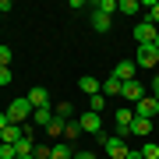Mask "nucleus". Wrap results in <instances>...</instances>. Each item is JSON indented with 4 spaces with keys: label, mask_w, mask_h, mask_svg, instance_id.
Listing matches in <instances>:
<instances>
[{
    "label": "nucleus",
    "mask_w": 159,
    "mask_h": 159,
    "mask_svg": "<svg viewBox=\"0 0 159 159\" xmlns=\"http://www.w3.org/2000/svg\"><path fill=\"white\" fill-rule=\"evenodd\" d=\"M120 96H124L127 102H142L145 99V85H142V81H124V89H120Z\"/></svg>",
    "instance_id": "obj_8"
},
{
    "label": "nucleus",
    "mask_w": 159,
    "mask_h": 159,
    "mask_svg": "<svg viewBox=\"0 0 159 159\" xmlns=\"http://www.w3.org/2000/svg\"><path fill=\"white\" fill-rule=\"evenodd\" d=\"M127 159H145V156H142V148H138V152H131V148H127Z\"/></svg>",
    "instance_id": "obj_30"
},
{
    "label": "nucleus",
    "mask_w": 159,
    "mask_h": 159,
    "mask_svg": "<svg viewBox=\"0 0 159 159\" xmlns=\"http://www.w3.org/2000/svg\"><path fill=\"white\" fill-rule=\"evenodd\" d=\"M131 134H138V138H148V134H152V120H145V117H134V120H131Z\"/></svg>",
    "instance_id": "obj_13"
},
{
    "label": "nucleus",
    "mask_w": 159,
    "mask_h": 159,
    "mask_svg": "<svg viewBox=\"0 0 159 159\" xmlns=\"http://www.w3.org/2000/svg\"><path fill=\"white\" fill-rule=\"evenodd\" d=\"M152 92H156V99H159V74L152 78Z\"/></svg>",
    "instance_id": "obj_31"
},
{
    "label": "nucleus",
    "mask_w": 159,
    "mask_h": 159,
    "mask_svg": "<svg viewBox=\"0 0 159 159\" xmlns=\"http://www.w3.org/2000/svg\"><path fill=\"white\" fill-rule=\"evenodd\" d=\"M134 117H145V120L159 117V99L156 96H145L142 102H134Z\"/></svg>",
    "instance_id": "obj_4"
},
{
    "label": "nucleus",
    "mask_w": 159,
    "mask_h": 159,
    "mask_svg": "<svg viewBox=\"0 0 159 159\" xmlns=\"http://www.w3.org/2000/svg\"><path fill=\"white\" fill-rule=\"evenodd\" d=\"M7 64H11V46L0 43V67H7Z\"/></svg>",
    "instance_id": "obj_26"
},
{
    "label": "nucleus",
    "mask_w": 159,
    "mask_h": 159,
    "mask_svg": "<svg viewBox=\"0 0 159 159\" xmlns=\"http://www.w3.org/2000/svg\"><path fill=\"white\" fill-rule=\"evenodd\" d=\"M134 64H138V67H159V50H156V46H138Z\"/></svg>",
    "instance_id": "obj_6"
},
{
    "label": "nucleus",
    "mask_w": 159,
    "mask_h": 159,
    "mask_svg": "<svg viewBox=\"0 0 159 159\" xmlns=\"http://www.w3.org/2000/svg\"><path fill=\"white\" fill-rule=\"evenodd\" d=\"M99 145H102V152H106L110 159H127V145H124V138H113V134H102L99 131Z\"/></svg>",
    "instance_id": "obj_2"
},
{
    "label": "nucleus",
    "mask_w": 159,
    "mask_h": 159,
    "mask_svg": "<svg viewBox=\"0 0 159 159\" xmlns=\"http://www.w3.org/2000/svg\"><path fill=\"white\" fill-rule=\"evenodd\" d=\"M7 113V120H11V124H32V113H35V106L29 102V96H18L11 106L4 110Z\"/></svg>",
    "instance_id": "obj_1"
},
{
    "label": "nucleus",
    "mask_w": 159,
    "mask_h": 159,
    "mask_svg": "<svg viewBox=\"0 0 159 159\" xmlns=\"http://www.w3.org/2000/svg\"><path fill=\"white\" fill-rule=\"evenodd\" d=\"M53 113H57L60 120H67V117H71V106H67V102H60V106H57V110H53Z\"/></svg>",
    "instance_id": "obj_27"
},
{
    "label": "nucleus",
    "mask_w": 159,
    "mask_h": 159,
    "mask_svg": "<svg viewBox=\"0 0 159 159\" xmlns=\"http://www.w3.org/2000/svg\"><path fill=\"white\" fill-rule=\"evenodd\" d=\"M156 50H159V32H156Z\"/></svg>",
    "instance_id": "obj_33"
},
{
    "label": "nucleus",
    "mask_w": 159,
    "mask_h": 159,
    "mask_svg": "<svg viewBox=\"0 0 159 159\" xmlns=\"http://www.w3.org/2000/svg\"><path fill=\"white\" fill-rule=\"evenodd\" d=\"M156 32H159L156 25H148L145 18H142V21L134 25V43L138 46H156Z\"/></svg>",
    "instance_id": "obj_3"
},
{
    "label": "nucleus",
    "mask_w": 159,
    "mask_h": 159,
    "mask_svg": "<svg viewBox=\"0 0 159 159\" xmlns=\"http://www.w3.org/2000/svg\"><path fill=\"white\" fill-rule=\"evenodd\" d=\"M131 120H134V113H131L127 106H120L117 110V131H113V138H127L131 134Z\"/></svg>",
    "instance_id": "obj_7"
},
{
    "label": "nucleus",
    "mask_w": 159,
    "mask_h": 159,
    "mask_svg": "<svg viewBox=\"0 0 159 159\" xmlns=\"http://www.w3.org/2000/svg\"><path fill=\"white\" fill-rule=\"evenodd\" d=\"M50 159H74V152L67 142H60V145H50Z\"/></svg>",
    "instance_id": "obj_16"
},
{
    "label": "nucleus",
    "mask_w": 159,
    "mask_h": 159,
    "mask_svg": "<svg viewBox=\"0 0 159 159\" xmlns=\"http://www.w3.org/2000/svg\"><path fill=\"white\" fill-rule=\"evenodd\" d=\"M120 89H124V81H117L113 74H110L106 81H102V96H120Z\"/></svg>",
    "instance_id": "obj_18"
},
{
    "label": "nucleus",
    "mask_w": 159,
    "mask_h": 159,
    "mask_svg": "<svg viewBox=\"0 0 159 159\" xmlns=\"http://www.w3.org/2000/svg\"><path fill=\"white\" fill-rule=\"evenodd\" d=\"M53 117H57V113H53L50 106H39V110L32 113V124H35V127H50V120H53Z\"/></svg>",
    "instance_id": "obj_15"
},
{
    "label": "nucleus",
    "mask_w": 159,
    "mask_h": 159,
    "mask_svg": "<svg viewBox=\"0 0 159 159\" xmlns=\"http://www.w3.org/2000/svg\"><path fill=\"white\" fill-rule=\"evenodd\" d=\"M11 78H14L11 67H0V85H11Z\"/></svg>",
    "instance_id": "obj_28"
},
{
    "label": "nucleus",
    "mask_w": 159,
    "mask_h": 159,
    "mask_svg": "<svg viewBox=\"0 0 159 159\" xmlns=\"http://www.w3.org/2000/svg\"><path fill=\"white\" fill-rule=\"evenodd\" d=\"M102 106H106V96H102V92L99 96H89V110L92 113H102Z\"/></svg>",
    "instance_id": "obj_21"
},
{
    "label": "nucleus",
    "mask_w": 159,
    "mask_h": 159,
    "mask_svg": "<svg viewBox=\"0 0 159 159\" xmlns=\"http://www.w3.org/2000/svg\"><path fill=\"white\" fill-rule=\"evenodd\" d=\"M142 156H145V159H159V145L145 142V145H142Z\"/></svg>",
    "instance_id": "obj_24"
},
{
    "label": "nucleus",
    "mask_w": 159,
    "mask_h": 159,
    "mask_svg": "<svg viewBox=\"0 0 159 159\" xmlns=\"http://www.w3.org/2000/svg\"><path fill=\"white\" fill-rule=\"evenodd\" d=\"M7 124H11V120H7V113H0V131H4Z\"/></svg>",
    "instance_id": "obj_32"
},
{
    "label": "nucleus",
    "mask_w": 159,
    "mask_h": 159,
    "mask_svg": "<svg viewBox=\"0 0 159 159\" xmlns=\"http://www.w3.org/2000/svg\"><path fill=\"white\" fill-rule=\"evenodd\" d=\"M78 89L85 92V96H99V92H102V81L92 78V74H81V78H78Z\"/></svg>",
    "instance_id": "obj_10"
},
{
    "label": "nucleus",
    "mask_w": 159,
    "mask_h": 159,
    "mask_svg": "<svg viewBox=\"0 0 159 159\" xmlns=\"http://www.w3.org/2000/svg\"><path fill=\"white\" fill-rule=\"evenodd\" d=\"M74 159H96V152H74Z\"/></svg>",
    "instance_id": "obj_29"
},
{
    "label": "nucleus",
    "mask_w": 159,
    "mask_h": 159,
    "mask_svg": "<svg viewBox=\"0 0 159 159\" xmlns=\"http://www.w3.org/2000/svg\"><path fill=\"white\" fill-rule=\"evenodd\" d=\"M32 159H50V145H35L32 148Z\"/></svg>",
    "instance_id": "obj_25"
},
{
    "label": "nucleus",
    "mask_w": 159,
    "mask_h": 159,
    "mask_svg": "<svg viewBox=\"0 0 159 159\" xmlns=\"http://www.w3.org/2000/svg\"><path fill=\"white\" fill-rule=\"evenodd\" d=\"M142 7H148V14H145V21H148V25H156V29H159V0H145Z\"/></svg>",
    "instance_id": "obj_17"
},
{
    "label": "nucleus",
    "mask_w": 159,
    "mask_h": 159,
    "mask_svg": "<svg viewBox=\"0 0 159 159\" xmlns=\"http://www.w3.org/2000/svg\"><path fill=\"white\" fill-rule=\"evenodd\" d=\"M0 142H4V138H0Z\"/></svg>",
    "instance_id": "obj_34"
},
{
    "label": "nucleus",
    "mask_w": 159,
    "mask_h": 159,
    "mask_svg": "<svg viewBox=\"0 0 159 159\" xmlns=\"http://www.w3.org/2000/svg\"><path fill=\"white\" fill-rule=\"evenodd\" d=\"M117 7H120V0H99V4H96V11H102V14H113Z\"/></svg>",
    "instance_id": "obj_22"
},
{
    "label": "nucleus",
    "mask_w": 159,
    "mask_h": 159,
    "mask_svg": "<svg viewBox=\"0 0 159 159\" xmlns=\"http://www.w3.org/2000/svg\"><path fill=\"white\" fill-rule=\"evenodd\" d=\"M81 134H85V131H81V124H78V120L64 124V138H67V142H74V138H81Z\"/></svg>",
    "instance_id": "obj_19"
},
{
    "label": "nucleus",
    "mask_w": 159,
    "mask_h": 159,
    "mask_svg": "<svg viewBox=\"0 0 159 159\" xmlns=\"http://www.w3.org/2000/svg\"><path fill=\"white\" fill-rule=\"evenodd\" d=\"M0 138H4V145H18L21 142V124H7L0 131Z\"/></svg>",
    "instance_id": "obj_14"
},
{
    "label": "nucleus",
    "mask_w": 159,
    "mask_h": 159,
    "mask_svg": "<svg viewBox=\"0 0 159 159\" xmlns=\"http://www.w3.org/2000/svg\"><path fill=\"white\" fill-rule=\"evenodd\" d=\"M92 29L106 35L110 29H113V18H110V14H102V11H92Z\"/></svg>",
    "instance_id": "obj_11"
},
{
    "label": "nucleus",
    "mask_w": 159,
    "mask_h": 159,
    "mask_svg": "<svg viewBox=\"0 0 159 159\" xmlns=\"http://www.w3.org/2000/svg\"><path fill=\"white\" fill-rule=\"evenodd\" d=\"M78 124H81V131H85V134H99V131H102V113L85 110V113L78 117Z\"/></svg>",
    "instance_id": "obj_5"
},
{
    "label": "nucleus",
    "mask_w": 159,
    "mask_h": 159,
    "mask_svg": "<svg viewBox=\"0 0 159 159\" xmlns=\"http://www.w3.org/2000/svg\"><path fill=\"white\" fill-rule=\"evenodd\" d=\"M134 71H138L134 60H120L117 67H113V78H117V81H134Z\"/></svg>",
    "instance_id": "obj_9"
},
{
    "label": "nucleus",
    "mask_w": 159,
    "mask_h": 159,
    "mask_svg": "<svg viewBox=\"0 0 159 159\" xmlns=\"http://www.w3.org/2000/svg\"><path fill=\"white\" fill-rule=\"evenodd\" d=\"M29 102H32L35 110H39V106H50V92H46L43 85H35V89H29Z\"/></svg>",
    "instance_id": "obj_12"
},
{
    "label": "nucleus",
    "mask_w": 159,
    "mask_h": 159,
    "mask_svg": "<svg viewBox=\"0 0 159 159\" xmlns=\"http://www.w3.org/2000/svg\"><path fill=\"white\" fill-rule=\"evenodd\" d=\"M117 11H124V14H138V11H142V0H120Z\"/></svg>",
    "instance_id": "obj_20"
},
{
    "label": "nucleus",
    "mask_w": 159,
    "mask_h": 159,
    "mask_svg": "<svg viewBox=\"0 0 159 159\" xmlns=\"http://www.w3.org/2000/svg\"><path fill=\"white\" fill-rule=\"evenodd\" d=\"M64 124H67V120L53 117V120H50V127H46V134H64Z\"/></svg>",
    "instance_id": "obj_23"
}]
</instances>
